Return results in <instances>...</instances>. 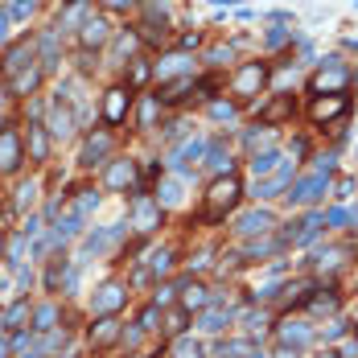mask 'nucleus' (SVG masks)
Listing matches in <instances>:
<instances>
[{
	"instance_id": "423d86ee",
	"label": "nucleus",
	"mask_w": 358,
	"mask_h": 358,
	"mask_svg": "<svg viewBox=\"0 0 358 358\" xmlns=\"http://www.w3.org/2000/svg\"><path fill=\"white\" fill-rule=\"evenodd\" d=\"M272 227H276V218L268 215V210H248V215L235 218V235H243V239H259V235H272Z\"/></svg>"
},
{
	"instance_id": "dca6fc26",
	"label": "nucleus",
	"mask_w": 358,
	"mask_h": 358,
	"mask_svg": "<svg viewBox=\"0 0 358 358\" xmlns=\"http://www.w3.org/2000/svg\"><path fill=\"white\" fill-rule=\"evenodd\" d=\"M108 152H111V136L108 132H95V136H87V144H83V165H99Z\"/></svg>"
},
{
	"instance_id": "052dcab7",
	"label": "nucleus",
	"mask_w": 358,
	"mask_h": 358,
	"mask_svg": "<svg viewBox=\"0 0 358 358\" xmlns=\"http://www.w3.org/2000/svg\"><path fill=\"white\" fill-rule=\"evenodd\" d=\"M322 358H338V355H322Z\"/></svg>"
},
{
	"instance_id": "f704fd0d",
	"label": "nucleus",
	"mask_w": 358,
	"mask_h": 358,
	"mask_svg": "<svg viewBox=\"0 0 358 358\" xmlns=\"http://www.w3.org/2000/svg\"><path fill=\"white\" fill-rule=\"evenodd\" d=\"M243 355H251V342H248V338H231V342L218 350V358H243Z\"/></svg>"
},
{
	"instance_id": "f8f14e48",
	"label": "nucleus",
	"mask_w": 358,
	"mask_h": 358,
	"mask_svg": "<svg viewBox=\"0 0 358 358\" xmlns=\"http://www.w3.org/2000/svg\"><path fill=\"white\" fill-rule=\"evenodd\" d=\"M0 169H4V173H17V169H21V141H17L13 128L0 132Z\"/></svg>"
},
{
	"instance_id": "412c9836",
	"label": "nucleus",
	"mask_w": 358,
	"mask_h": 358,
	"mask_svg": "<svg viewBox=\"0 0 358 358\" xmlns=\"http://www.w3.org/2000/svg\"><path fill=\"white\" fill-rule=\"evenodd\" d=\"M87 0H71L66 8H62V17H58V29H83V21H87Z\"/></svg>"
},
{
	"instance_id": "4468645a",
	"label": "nucleus",
	"mask_w": 358,
	"mask_h": 358,
	"mask_svg": "<svg viewBox=\"0 0 358 358\" xmlns=\"http://www.w3.org/2000/svg\"><path fill=\"white\" fill-rule=\"evenodd\" d=\"M124 235V222H115V227H103V231H91L87 239H83V251L87 255H99V251H108L115 239Z\"/></svg>"
},
{
	"instance_id": "49530a36",
	"label": "nucleus",
	"mask_w": 358,
	"mask_h": 358,
	"mask_svg": "<svg viewBox=\"0 0 358 358\" xmlns=\"http://www.w3.org/2000/svg\"><path fill=\"white\" fill-rule=\"evenodd\" d=\"M25 313H29V305H25V301H17V305H13V309L4 313V325H17L21 317H25Z\"/></svg>"
},
{
	"instance_id": "a18cd8bd",
	"label": "nucleus",
	"mask_w": 358,
	"mask_h": 358,
	"mask_svg": "<svg viewBox=\"0 0 358 358\" xmlns=\"http://www.w3.org/2000/svg\"><path fill=\"white\" fill-rule=\"evenodd\" d=\"M17 194H21V198H17V206L25 210V206H29V202H34V198H37V185H34V181H25V185H21Z\"/></svg>"
},
{
	"instance_id": "4be33fe9",
	"label": "nucleus",
	"mask_w": 358,
	"mask_h": 358,
	"mask_svg": "<svg viewBox=\"0 0 358 358\" xmlns=\"http://www.w3.org/2000/svg\"><path fill=\"white\" fill-rule=\"evenodd\" d=\"M58 317H62V313H58V305H54V301H45V305H37V309H34V329H37V334H50V329H58Z\"/></svg>"
},
{
	"instance_id": "7c9ffc66",
	"label": "nucleus",
	"mask_w": 358,
	"mask_h": 358,
	"mask_svg": "<svg viewBox=\"0 0 358 358\" xmlns=\"http://www.w3.org/2000/svg\"><path fill=\"white\" fill-rule=\"evenodd\" d=\"M227 322H231V309H202V329L206 334H218V329H227Z\"/></svg>"
},
{
	"instance_id": "864d4df0",
	"label": "nucleus",
	"mask_w": 358,
	"mask_h": 358,
	"mask_svg": "<svg viewBox=\"0 0 358 358\" xmlns=\"http://www.w3.org/2000/svg\"><path fill=\"white\" fill-rule=\"evenodd\" d=\"M103 4H108V8H132L136 0H103Z\"/></svg>"
},
{
	"instance_id": "0eeeda50",
	"label": "nucleus",
	"mask_w": 358,
	"mask_h": 358,
	"mask_svg": "<svg viewBox=\"0 0 358 358\" xmlns=\"http://www.w3.org/2000/svg\"><path fill=\"white\" fill-rule=\"evenodd\" d=\"M346 111H350V99H346V95H317L313 108H309V120H313V124H329V120H338V115H346Z\"/></svg>"
},
{
	"instance_id": "37998d69",
	"label": "nucleus",
	"mask_w": 358,
	"mask_h": 358,
	"mask_svg": "<svg viewBox=\"0 0 358 358\" xmlns=\"http://www.w3.org/2000/svg\"><path fill=\"white\" fill-rule=\"evenodd\" d=\"M148 62H132V74H128V78H132V87H144V83H148Z\"/></svg>"
},
{
	"instance_id": "603ef678",
	"label": "nucleus",
	"mask_w": 358,
	"mask_h": 358,
	"mask_svg": "<svg viewBox=\"0 0 358 358\" xmlns=\"http://www.w3.org/2000/svg\"><path fill=\"white\" fill-rule=\"evenodd\" d=\"M181 322H185V317H181V313H173V317H169V325H165V329H169V334H181Z\"/></svg>"
},
{
	"instance_id": "cd10ccee",
	"label": "nucleus",
	"mask_w": 358,
	"mask_h": 358,
	"mask_svg": "<svg viewBox=\"0 0 358 358\" xmlns=\"http://www.w3.org/2000/svg\"><path fill=\"white\" fill-rule=\"evenodd\" d=\"M206 165L215 169L218 178H231V152H227L222 144H210V148H206Z\"/></svg>"
},
{
	"instance_id": "c03bdc74",
	"label": "nucleus",
	"mask_w": 358,
	"mask_h": 358,
	"mask_svg": "<svg viewBox=\"0 0 358 358\" xmlns=\"http://www.w3.org/2000/svg\"><path fill=\"white\" fill-rule=\"evenodd\" d=\"M157 317H161V309H157V305H148V309L141 313V322H136V325H141V329H157Z\"/></svg>"
},
{
	"instance_id": "6e6552de",
	"label": "nucleus",
	"mask_w": 358,
	"mask_h": 358,
	"mask_svg": "<svg viewBox=\"0 0 358 358\" xmlns=\"http://www.w3.org/2000/svg\"><path fill=\"white\" fill-rule=\"evenodd\" d=\"M124 296H128V288L120 285V280H108L95 292V317H115L120 305H124Z\"/></svg>"
},
{
	"instance_id": "7ed1b4c3",
	"label": "nucleus",
	"mask_w": 358,
	"mask_h": 358,
	"mask_svg": "<svg viewBox=\"0 0 358 358\" xmlns=\"http://www.w3.org/2000/svg\"><path fill=\"white\" fill-rule=\"evenodd\" d=\"M132 227H136L141 235H152V231L161 227V202L148 198V194H136V198H132Z\"/></svg>"
},
{
	"instance_id": "8fccbe9b",
	"label": "nucleus",
	"mask_w": 358,
	"mask_h": 358,
	"mask_svg": "<svg viewBox=\"0 0 358 358\" xmlns=\"http://www.w3.org/2000/svg\"><path fill=\"white\" fill-rule=\"evenodd\" d=\"M355 194V181L346 178V181H338V198H350Z\"/></svg>"
},
{
	"instance_id": "6ab92c4d",
	"label": "nucleus",
	"mask_w": 358,
	"mask_h": 358,
	"mask_svg": "<svg viewBox=\"0 0 358 358\" xmlns=\"http://www.w3.org/2000/svg\"><path fill=\"white\" fill-rule=\"evenodd\" d=\"M181 309H185V313H194V309H198V313L210 309V292H206L202 285H181Z\"/></svg>"
},
{
	"instance_id": "5fc2aeb1",
	"label": "nucleus",
	"mask_w": 358,
	"mask_h": 358,
	"mask_svg": "<svg viewBox=\"0 0 358 358\" xmlns=\"http://www.w3.org/2000/svg\"><path fill=\"white\" fill-rule=\"evenodd\" d=\"M301 355V350H292V346H280V350H276V358H296Z\"/></svg>"
},
{
	"instance_id": "9d476101",
	"label": "nucleus",
	"mask_w": 358,
	"mask_h": 358,
	"mask_svg": "<svg viewBox=\"0 0 358 358\" xmlns=\"http://www.w3.org/2000/svg\"><path fill=\"white\" fill-rule=\"evenodd\" d=\"M108 189H132L136 185V161H111L108 173H103Z\"/></svg>"
},
{
	"instance_id": "9b49d317",
	"label": "nucleus",
	"mask_w": 358,
	"mask_h": 358,
	"mask_svg": "<svg viewBox=\"0 0 358 358\" xmlns=\"http://www.w3.org/2000/svg\"><path fill=\"white\" fill-rule=\"evenodd\" d=\"M108 37H111V25L103 21V17H87V21H83V29H78V41H83L87 50L108 45Z\"/></svg>"
},
{
	"instance_id": "4d7b16f0",
	"label": "nucleus",
	"mask_w": 358,
	"mask_h": 358,
	"mask_svg": "<svg viewBox=\"0 0 358 358\" xmlns=\"http://www.w3.org/2000/svg\"><path fill=\"white\" fill-rule=\"evenodd\" d=\"M210 4H218V8L227 4V8H231V4H243V0H210Z\"/></svg>"
},
{
	"instance_id": "58836bf2",
	"label": "nucleus",
	"mask_w": 358,
	"mask_h": 358,
	"mask_svg": "<svg viewBox=\"0 0 358 358\" xmlns=\"http://www.w3.org/2000/svg\"><path fill=\"white\" fill-rule=\"evenodd\" d=\"M185 66H189V58H185V54H173V58H165V62H161L157 71H161V78H169V74L185 71Z\"/></svg>"
},
{
	"instance_id": "13d9d810",
	"label": "nucleus",
	"mask_w": 358,
	"mask_h": 358,
	"mask_svg": "<svg viewBox=\"0 0 358 358\" xmlns=\"http://www.w3.org/2000/svg\"><path fill=\"white\" fill-rule=\"evenodd\" d=\"M248 358H268V355H259V350H251V355Z\"/></svg>"
},
{
	"instance_id": "2f4dec72",
	"label": "nucleus",
	"mask_w": 358,
	"mask_h": 358,
	"mask_svg": "<svg viewBox=\"0 0 358 358\" xmlns=\"http://www.w3.org/2000/svg\"><path fill=\"white\" fill-rule=\"evenodd\" d=\"M99 206V194L95 189H78V198H74V206H71V215H78V218H87L91 210Z\"/></svg>"
},
{
	"instance_id": "bf43d9fd",
	"label": "nucleus",
	"mask_w": 358,
	"mask_h": 358,
	"mask_svg": "<svg viewBox=\"0 0 358 358\" xmlns=\"http://www.w3.org/2000/svg\"><path fill=\"white\" fill-rule=\"evenodd\" d=\"M4 355H8V346H4V342H0V358H4Z\"/></svg>"
},
{
	"instance_id": "de8ad7c7",
	"label": "nucleus",
	"mask_w": 358,
	"mask_h": 358,
	"mask_svg": "<svg viewBox=\"0 0 358 358\" xmlns=\"http://www.w3.org/2000/svg\"><path fill=\"white\" fill-rule=\"evenodd\" d=\"M210 115L215 120H231L235 115V103H210Z\"/></svg>"
},
{
	"instance_id": "4c0bfd02",
	"label": "nucleus",
	"mask_w": 358,
	"mask_h": 358,
	"mask_svg": "<svg viewBox=\"0 0 358 358\" xmlns=\"http://www.w3.org/2000/svg\"><path fill=\"white\" fill-rule=\"evenodd\" d=\"M34 8H37V0H13V4H8L4 13H8V21H25V17H29Z\"/></svg>"
},
{
	"instance_id": "aec40b11",
	"label": "nucleus",
	"mask_w": 358,
	"mask_h": 358,
	"mask_svg": "<svg viewBox=\"0 0 358 358\" xmlns=\"http://www.w3.org/2000/svg\"><path fill=\"white\" fill-rule=\"evenodd\" d=\"M115 338H120V322L115 317H99L91 325V346H111Z\"/></svg>"
},
{
	"instance_id": "5701e85b",
	"label": "nucleus",
	"mask_w": 358,
	"mask_h": 358,
	"mask_svg": "<svg viewBox=\"0 0 358 358\" xmlns=\"http://www.w3.org/2000/svg\"><path fill=\"white\" fill-rule=\"evenodd\" d=\"M202 157H206V141H185L178 152H173V165L185 169V165H194V161H202Z\"/></svg>"
},
{
	"instance_id": "680f3d73",
	"label": "nucleus",
	"mask_w": 358,
	"mask_h": 358,
	"mask_svg": "<svg viewBox=\"0 0 358 358\" xmlns=\"http://www.w3.org/2000/svg\"><path fill=\"white\" fill-rule=\"evenodd\" d=\"M0 103H4V91H0Z\"/></svg>"
},
{
	"instance_id": "c756f323",
	"label": "nucleus",
	"mask_w": 358,
	"mask_h": 358,
	"mask_svg": "<svg viewBox=\"0 0 358 358\" xmlns=\"http://www.w3.org/2000/svg\"><path fill=\"white\" fill-rule=\"evenodd\" d=\"M45 152H50L45 128H41V124H29V157H34V161H45Z\"/></svg>"
},
{
	"instance_id": "c85d7f7f",
	"label": "nucleus",
	"mask_w": 358,
	"mask_h": 358,
	"mask_svg": "<svg viewBox=\"0 0 358 358\" xmlns=\"http://www.w3.org/2000/svg\"><path fill=\"white\" fill-rule=\"evenodd\" d=\"M285 115H292V95H280V99H276L272 108H264V111H259V120H264V128H268V124H280Z\"/></svg>"
},
{
	"instance_id": "72a5a7b5",
	"label": "nucleus",
	"mask_w": 358,
	"mask_h": 358,
	"mask_svg": "<svg viewBox=\"0 0 358 358\" xmlns=\"http://www.w3.org/2000/svg\"><path fill=\"white\" fill-rule=\"evenodd\" d=\"M189 87H194V78H178V83H169V87H165L157 99H161V103H178L181 91H189Z\"/></svg>"
},
{
	"instance_id": "2eb2a0df",
	"label": "nucleus",
	"mask_w": 358,
	"mask_h": 358,
	"mask_svg": "<svg viewBox=\"0 0 358 358\" xmlns=\"http://www.w3.org/2000/svg\"><path fill=\"white\" fill-rule=\"evenodd\" d=\"M292 181H296V178H292V165H280V169L264 181V185H255V194H259V198H280V194H288V185H292Z\"/></svg>"
},
{
	"instance_id": "c9c22d12",
	"label": "nucleus",
	"mask_w": 358,
	"mask_h": 358,
	"mask_svg": "<svg viewBox=\"0 0 358 358\" xmlns=\"http://www.w3.org/2000/svg\"><path fill=\"white\" fill-rule=\"evenodd\" d=\"M280 248H285L280 239H264V243L255 239V243H248V259H259V255H272V251H280Z\"/></svg>"
},
{
	"instance_id": "6e6d98bb",
	"label": "nucleus",
	"mask_w": 358,
	"mask_h": 358,
	"mask_svg": "<svg viewBox=\"0 0 358 358\" xmlns=\"http://www.w3.org/2000/svg\"><path fill=\"white\" fill-rule=\"evenodd\" d=\"M4 34H8V13H0V41H4Z\"/></svg>"
},
{
	"instance_id": "ddd939ff",
	"label": "nucleus",
	"mask_w": 358,
	"mask_h": 358,
	"mask_svg": "<svg viewBox=\"0 0 358 358\" xmlns=\"http://www.w3.org/2000/svg\"><path fill=\"white\" fill-rule=\"evenodd\" d=\"M128 103H132V95H128L124 87H111L108 99H103V120H108V124H124V115H128Z\"/></svg>"
},
{
	"instance_id": "a19ab883",
	"label": "nucleus",
	"mask_w": 358,
	"mask_h": 358,
	"mask_svg": "<svg viewBox=\"0 0 358 358\" xmlns=\"http://www.w3.org/2000/svg\"><path fill=\"white\" fill-rule=\"evenodd\" d=\"M148 264H152V272H157V276H165V272L173 268V251H157Z\"/></svg>"
},
{
	"instance_id": "473e14b6",
	"label": "nucleus",
	"mask_w": 358,
	"mask_h": 358,
	"mask_svg": "<svg viewBox=\"0 0 358 358\" xmlns=\"http://www.w3.org/2000/svg\"><path fill=\"white\" fill-rule=\"evenodd\" d=\"M157 194H161V198H157L161 206H178V202H181V181H161V185H157Z\"/></svg>"
},
{
	"instance_id": "f3484780",
	"label": "nucleus",
	"mask_w": 358,
	"mask_h": 358,
	"mask_svg": "<svg viewBox=\"0 0 358 358\" xmlns=\"http://www.w3.org/2000/svg\"><path fill=\"white\" fill-rule=\"evenodd\" d=\"M280 342L292 346V350H305V346L313 342V329H309V325H301V322H285V325H280Z\"/></svg>"
},
{
	"instance_id": "1a4fd4ad",
	"label": "nucleus",
	"mask_w": 358,
	"mask_h": 358,
	"mask_svg": "<svg viewBox=\"0 0 358 358\" xmlns=\"http://www.w3.org/2000/svg\"><path fill=\"white\" fill-rule=\"evenodd\" d=\"M322 227H325V215H309V218H301V222H292V231H285V239L280 243H313L317 235H322Z\"/></svg>"
},
{
	"instance_id": "ea45409f",
	"label": "nucleus",
	"mask_w": 358,
	"mask_h": 358,
	"mask_svg": "<svg viewBox=\"0 0 358 358\" xmlns=\"http://www.w3.org/2000/svg\"><path fill=\"white\" fill-rule=\"evenodd\" d=\"M157 108H161V99L157 95H148L141 103V128H152V120H157Z\"/></svg>"
},
{
	"instance_id": "09e8293b",
	"label": "nucleus",
	"mask_w": 358,
	"mask_h": 358,
	"mask_svg": "<svg viewBox=\"0 0 358 358\" xmlns=\"http://www.w3.org/2000/svg\"><path fill=\"white\" fill-rule=\"evenodd\" d=\"M285 41H288V29H272V34H268V45H272V50L285 45Z\"/></svg>"
},
{
	"instance_id": "a878e982",
	"label": "nucleus",
	"mask_w": 358,
	"mask_h": 358,
	"mask_svg": "<svg viewBox=\"0 0 358 358\" xmlns=\"http://www.w3.org/2000/svg\"><path fill=\"white\" fill-rule=\"evenodd\" d=\"M37 54H41V71H54L58 66V29L37 41Z\"/></svg>"
},
{
	"instance_id": "bb28decb",
	"label": "nucleus",
	"mask_w": 358,
	"mask_h": 358,
	"mask_svg": "<svg viewBox=\"0 0 358 358\" xmlns=\"http://www.w3.org/2000/svg\"><path fill=\"white\" fill-rule=\"evenodd\" d=\"M37 83H41V66H25L21 74H13V91L17 95H34Z\"/></svg>"
},
{
	"instance_id": "20e7f679",
	"label": "nucleus",
	"mask_w": 358,
	"mask_h": 358,
	"mask_svg": "<svg viewBox=\"0 0 358 358\" xmlns=\"http://www.w3.org/2000/svg\"><path fill=\"white\" fill-rule=\"evenodd\" d=\"M264 83H268V66H264V62H248L243 71L231 78V91H235L239 99H251V95H259Z\"/></svg>"
},
{
	"instance_id": "79ce46f5",
	"label": "nucleus",
	"mask_w": 358,
	"mask_h": 358,
	"mask_svg": "<svg viewBox=\"0 0 358 358\" xmlns=\"http://www.w3.org/2000/svg\"><path fill=\"white\" fill-rule=\"evenodd\" d=\"M173 296H178V285H165V288H157V301H152V305H157V309H169Z\"/></svg>"
},
{
	"instance_id": "b1692460",
	"label": "nucleus",
	"mask_w": 358,
	"mask_h": 358,
	"mask_svg": "<svg viewBox=\"0 0 358 358\" xmlns=\"http://www.w3.org/2000/svg\"><path fill=\"white\" fill-rule=\"evenodd\" d=\"M276 165H280V152H276V148H264V152H255V157H251V173H255V178L276 173Z\"/></svg>"
},
{
	"instance_id": "393cba45",
	"label": "nucleus",
	"mask_w": 358,
	"mask_h": 358,
	"mask_svg": "<svg viewBox=\"0 0 358 358\" xmlns=\"http://www.w3.org/2000/svg\"><path fill=\"white\" fill-rule=\"evenodd\" d=\"M50 132H54V136H62V141L74 132V115L62 108V103H54V111H50Z\"/></svg>"
},
{
	"instance_id": "a211bd4d",
	"label": "nucleus",
	"mask_w": 358,
	"mask_h": 358,
	"mask_svg": "<svg viewBox=\"0 0 358 358\" xmlns=\"http://www.w3.org/2000/svg\"><path fill=\"white\" fill-rule=\"evenodd\" d=\"M25 58L34 62V45H29V41H17V45L4 54V74H8V78H13V74H21V71H25Z\"/></svg>"
},
{
	"instance_id": "f257e3e1",
	"label": "nucleus",
	"mask_w": 358,
	"mask_h": 358,
	"mask_svg": "<svg viewBox=\"0 0 358 358\" xmlns=\"http://www.w3.org/2000/svg\"><path fill=\"white\" fill-rule=\"evenodd\" d=\"M239 194H243V189H239V181L235 178H218L215 185L206 189V218H210V222L227 218V210L239 202Z\"/></svg>"
},
{
	"instance_id": "3c124183",
	"label": "nucleus",
	"mask_w": 358,
	"mask_h": 358,
	"mask_svg": "<svg viewBox=\"0 0 358 358\" xmlns=\"http://www.w3.org/2000/svg\"><path fill=\"white\" fill-rule=\"evenodd\" d=\"M181 132H185V124H181V120H178V124H169V128H165V136H169V141H178Z\"/></svg>"
},
{
	"instance_id": "e433bc0d",
	"label": "nucleus",
	"mask_w": 358,
	"mask_h": 358,
	"mask_svg": "<svg viewBox=\"0 0 358 358\" xmlns=\"http://www.w3.org/2000/svg\"><path fill=\"white\" fill-rule=\"evenodd\" d=\"M173 358H206V355H202V346H198L194 338H178V346H173Z\"/></svg>"
},
{
	"instance_id": "f03ea898",
	"label": "nucleus",
	"mask_w": 358,
	"mask_h": 358,
	"mask_svg": "<svg viewBox=\"0 0 358 358\" xmlns=\"http://www.w3.org/2000/svg\"><path fill=\"white\" fill-rule=\"evenodd\" d=\"M325 189H329V173H325V169H313L309 178H301V181L288 185V202H292V206H309V202L322 198Z\"/></svg>"
},
{
	"instance_id": "39448f33",
	"label": "nucleus",
	"mask_w": 358,
	"mask_h": 358,
	"mask_svg": "<svg viewBox=\"0 0 358 358\" xmlns=\"http://www.w3.org/2000/svg\"><path fill=\"white\" fill-rule=\"evenodd\" d=\"M346 83H350V71L342 66V58H325V71L313 78V91H317V95H322V91L325 95H338Z\"/></svg>"
}]
</instances>
